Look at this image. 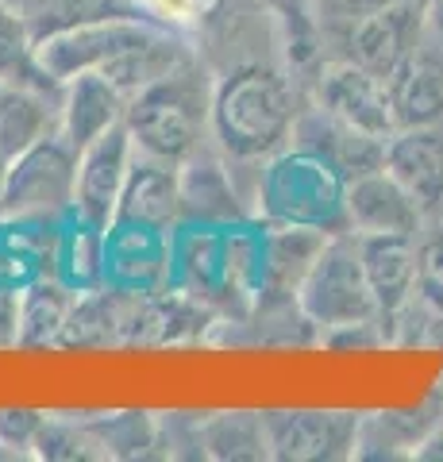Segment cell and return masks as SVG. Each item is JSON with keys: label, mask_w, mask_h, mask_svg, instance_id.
Masks as SVG:
<instances>
[{"label": "cell", "mask_w": 443, "mask_h": 462, "mask_svg": "<svg viewBox=\"0 0 443 462\" xmlns=\"http://www.w3.org/2000/svg\"><path fill=\"white\" fill-rule=\"evenodd\" d=\"M208 127L224 158L266 162L278 154L297 127V97L274 66L243 62L212 85Z\"/></svg>", "instance_id": "obj_1"}, {"label": "cell", "mask_w": 443, "mask_h": 462, "mask_svg": "<svg viewBox=\"0 0 443 462\" xmlns=\"http://www.w3.org/2000/svg\"><path fill=\"white\" fill-rule=\"evenodd\" d=\"M347 173L332 154L309 143L281 147L259 173V216L270 227H309L324 236L351 231L347 220Z\"/></svg>", "instance_id": "obj_2"}, {"label": "cell", "mask_w": 443, "mask_h": 462, "mask_svg": "<svg viewBox=\"0 0 443 462\" xmlns=\"http://www.w3.org/2000/svg\"><path fill=\"white\" fill-rule=\"evenodd\" d=\"M293 300H297V312L305 316V324L320 328L324 336L339 328L378 324V305H374V293H370L355 231H339V236L324 239V247L312 258Z\"/></svg>", "instance_id": "obj_3"}, {"label": "cell", "mask_w": 443, "mask_h": 462, "mask_svg": "<svg viewBox=\"0 0 443 462\" xmlns=\"http://www.w3.org/2000/svg\"><path fill=\"white\" fill-rule=\"evenodd\" d=\"M124 124L132 132V143L139 154L181 166L185 158L201 147V132L208 124V100L189 81V74L178 69L174 78L154 81L127 100Z\"/></svg>", "instance_id": "obj_4"}, {"label": "cell", "mask_w": 443, "mask_h": 462, "mask_svg": "<svg viewBox=\"0 0 443 462\" xmlns=\"http://www.w3.org/2000/svg\"><path fill=\"white\" fill-rule=\"evenodd\" d=\"M78 147L62 132L39 139L0 170V212L12 220H47L74 212Z\"/></svg>", "instance_id": "obj_5"}, {"label": "cell", "mask_w": 443, "mask_h": 462, "mask_svg": "<svg viewBox=\"0 0 443 462\" xmlns=\"http://www.w3.org/2000/svg\"><path fill=\"white\" fill-rule=\"evenodd\" d=\"M154 35H159V27L143 16H105L59 27V32L35 39V51L42 69L59 85H66L69 78L85 74V69H101L124 51L151 42Z\"/></svg>", "instance_id": "obj_6"}, {"label": "cell", "mask_w": 443, "mask_h": 462, "mask_svg": "<svg viewBox=\"0 0 443 462\" xmlns=\"http://www.w3.org/2000/svg\"><path fill=\"white\" fill-rule=\"evenodd\" d=\"M174 231L112 220L105 227V285L132 297H159L170 289Z\"/></svg>", "instance_id": "obj_7"}, {"label": "cell", "mask_w": 443, "mask_h": 462, "mask_svg": "<svg viewBox=\"0 0 443 462\" xmlns=\"http://www.w3.org/2000/svg\"><path fill=\"white\" fill-rule=\"evenodd\" d=\"M270 458L285 462H336L359 447V416L355 412H263Z\"/></svg>", "instance_id": "obj_8"}, {"label": "cell", "mask_w": 443, "mask_h": 462, "mask_svg": "<svg viewBox=\"0 0 443 462\" xmlns=\"http://www.w3.org/2000/svg\"><path fill=\"white\" fill-rule=\"evenodd\" d=\"M135 162V143L127 124H116L101 139L78 151V185H74V212L97 227L116 220L127 173Z\"/></svg>", "instance_id": "obj_9"}, {"label": "cell", "mask_w": 443, "mask_h": 462, "mask_svg": "<svg viewBox=\"0 0 443 462\" xmlns=\"http://www.w3.org/2000/svg\"><path fill=\"white\" fill-rule=\"evenodd\" d=\"M317 97L320 108L328 116H336L339 124H347L351 132L370 135V139H390L397 132L393 124V108H390V89H385V78L370 74L359 62H336L320 69L317 81Z\"/></svg>", "instance_id": "obj_10"}, {"label": "cell", "mask_w": 443, "mask_h": 462, "mask_svg": "<svg viewBox=\"0 0 443 462\" xmlns=\"http://www.w3.org/2000/svg\"><path fill=\"white\" fill-rule=\"evenodd\" d=\"M420 23H424L420 0H390V5L359 12L347 32L351 62L366 66L378 78H390L409 54H417Z\"/></svg>", "instance_id": "obj_11"}, {"label": "cell", "mask_w": 443, "mask_h": 462, "mask_svg": "<svg viewBox=\"0 0 443 462\" xmlns=\"http://www.w3.org/2000/svg\"><path fill=\"white\" fill-rule=\"evenodd\" d=\"M347 220L355 236H417L424 212L390 170L374 166L347 181Z\"/></svg>", "instance_id": "obj_12"}, {"label": "cell", "mask_w": 443, "mask_h": 462, "mask_svg": "<svg viewBox=\"0 0 443 462\" xmlns=\"http://www.w3.org/2000/svg\"><path fill=\"white\" fill-rule=\"evenodd\" d=\"M382 166L401 181V189L417 200L424 216L443 208V124L393 132L385 139Z\"/></svg>", "instance_id": "obj_13"}, {"label": "cell", "mask_w": 443, "mask_h": 462, "mask_svg": "<svg viewBox=\"0 0 443 462\" xmlns=\"http://www.w3.org/2000/svg\"><path fill=\"white\" fill-rule=\"evenodd\" d=\"M359 254L378 305V324H393L417 297V236H359Z\"/></svg>", "instance_id": "obj_14"}, {"label": "cell", "mask_w": 443, "mask_h": 462, "mask_svg": "<svg viewBox=\"0 0 443 462\" xmlns=\"http://www.w3.org/2000/svg\"><path fill=\"white\" fill-rule=\"evenodd\" d=\"M116 220L174 231L181 224V166L135 151V162H132V173H127Z\"/></svg>", "instance_id": "obj_15"}, {"label": "cell", "mask_w": 443, "mask_h": 462, "mask_svg": "<svg viewBox=\"0 0 443 462\" xmlns=\"http://www.w3.org/2000/svg\"><path fill=\"white\" fill-rule=\"evenodd\" d=\"M127 97L112 85L105 74L85 69V74L69 78L62 85V108H59V132L74 143V147H89L116 124H124Z\"/></svg>", "instance_id": "obj_16"}, {"label": "cell", "mask_w": 443, "mask_h": 462, "mask_svg": "<svg viewBox=\"0 0 443 462\" xmlns=\"http://www.w3.org/2000/svg\"><path fill=\"white\" fill-rule=\"evenodd\" d=\"M181 220L189 224H239L243 208L232 185V173L220 158L197 147L181 162Z\"/></svg>", "instance_id": "obj_17"}, {"label": "cell", "mask_w": 443, "mask_h": 462, "mask_svg": "<svg viewBox=\"0 0 443 462\" xmlns=\"http://www.w3.org/2000/svg\"><path fill=\"white\" fill-rule=\"evenodd\" d=\"M390 89L393 124L401 127H432L443 124V66L428 54H409L401 66L385 78Z\"/></svg>", "instance_id": "obj_18"}, {"label": "cell", "mask_w": 443, "mask_h": 462, "mask_svg": "<svg viewBox=\"0 0 443 462\" xmlns=\"http://www.w3.org/2000/svg\"><path fill=\"white\" fill-rule=\"evenodd\" d=\"M54 278L78 297L105 289V227L66 212L54 236Z\"/></svg>", "instance_id": "obj_19"}, {"label": "cell", "mask_w": 443, "mask_h": 462, "mask_svg": "<svg viewBox=\"0 0 443 462\" xmlns=\"http://www.w3.org/2000/svg\"><path fill=\"white\" fill-rule=\"evenodd\" d=\"M0 89H35L47 97L62 93V85L39 62L32 23L16 16L5 0H0Z\"/></svg>", "instance_id": "obj_20"}, {"label": "cell", "mask_w": 443, "mask_h": 462, "mask_svg": "<svg viewBox=\"0 0 443 462\" xmlns=\"http://www.w3.org/2000/svg\"><path fill=\"white\" fill-rule=\"evenodd\" d=\"M324 231L309 227H270L263 231V270H266V289L263 293H281L297 297V285L309 273L312 258L324 247Z\"/></svg>", "instance_id": "obj_21"}, {"label": "cell", "mask_w": 443, "mask_h": 462, "mask_svg": "<svg viewBox=\"0 0 443 462\" xmlns=\"http://www.w3.org/2000/svg\"><path fill=\"white\" fill-rule=\"evenodd\" d=\"M51 100L54 97L35 89H0V170L27 147H35L39 139L59 132Z\"/></svg>", "instance_id": "obj_22"}, {"label": "cell", "mask_w": 443, "mask_h": 462, "mask_svg": "<svg viewBox=\"0 0 443 462\" xmlns=\"http://www.w3.org/2000/svg\"><path fill=\"white\" fill-rule=\"evenodd\" d=\"M74 300H78V293H69V289L59 278H51V282L35 278L32 285H27L23 300H20L16 343H23V346L62 343L66 339L69 312H74Z\"/></svg>", "instance_id": "obj_23"}, {"label": "cell", "mask_w": 443, "mask_h": 462, "mask_svg": "<svg viewBox=\"0 0 443 462\" xmlns=\"http://www.w3.org/2000/svg\"><path fill=\"white\" fill-rule=\"evenodd\" d=\"M201 443L208 447V455H217V458H270L263 416H251V412L217 416L212 424H205Z\"/></svg>", "instance_id": "obj_24"}, {"label": "cell", "mask_w": 443, "mask_h": 462, "mask_svg": "<svg viewBox=\"0 0 443 462\" xmlns=\"http://www.w3.org/2000/svg\"><path fill=\"white\" fill-rule=\"evenodd\" d=\"M417 297L443 312V227H432L417 243Z\"/></svg>", "instance_id": "obj_25"}, {"label": "cell", "mask_w": 443, "mask_h": 462, "mask_svg": "<svg viewBox=\"0 0 443 462\" xmlns=\"http://www.w3.org/2000/svg\"><path fill=\"white\" fill-rule=\"evenodd\" d=\"M39 428H42V420L35 412H0V443L12 447V451H16V447H32Z\"/></svg>", "instance_id": "obj_26"}, {"label": "cell", "mask_w": 443, "mask_h": 462, "mask_svg": "<svg viewBox=\"0 0 443 462\" xmlns=\"http://www.w3.org/2000/svg\"><path fill=\"white\" fill-rule=\"evenodd\" d=\"M417 458H424V462L443 458V431H439V436H428V439L417 443Z\"/></svg>", "instance_id": "obj_27"}, {"label": "cell", "mask_w": 443, "mask_h": 462, "mask_svg": "<svg viewBox=\"0 0 443 462\" xmlns=\"http://www.w3.org/2000/svg\"><path fill=\"white\" fill-rule=\"evenodd\" d=\"M424 20L432 23V32L443 35V0H424Z\"/></svg>", "instance_id": "obj_28"}]
</instances>
